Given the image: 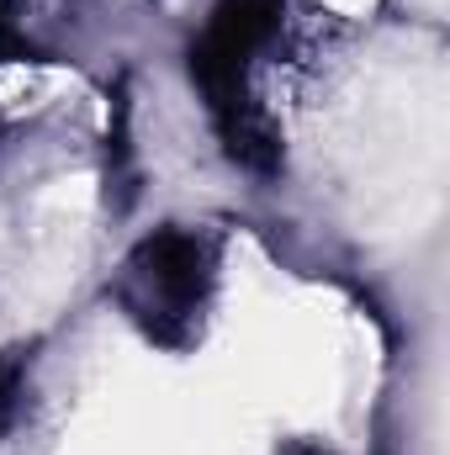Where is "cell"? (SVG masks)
<instances>
[{
    "label": "cell",
    "instance_id": "6da1fadb",
    "mask_svg": "<svg viewBox=\"0 0 450 455\" xmlns=\"http://www.w3.org/2000/svg\"><path fill=\"white\" fill-rule=\"evenodd\" d=\"M276 16H281V0H223L207 32L191 43V75L207 91L213 112L244 101V64L276 32Z\"/></svg>",
    "mask_w": 450,
    "mask_h": 455
},
{
    "label": "cell",
    "instance_id": "7a4b0ae2",
    "mask_svg": "<svg viewBox=\"0 0 450 455\" xmlns=\"http://www.w3.org/2000/svg\"><path fill=\"white\" fill-rule=\"evenodd\" d=\"M138 270L149 275V286L159 291V302L170 313H191L202 302V291H207V275H213L207 270V249L191 233H175V228L154 233L138 249Z\"/></svg>",
    "mask_w": 450,
    "mask_h": 455
},
{
    "label": "cell",
    "instance_id": "3957f363",
    "mask_svg": "<svg viewBox=\"0 0 450 455\" xmlns=\"http://www.w3.org/2000/svg\"><path fill=\"white\" fill-rule=\"evenodd\" d=\"M11 392H16V371H11V365H0V408L11 403Z\"/></svg>",
    "mask_w": 450,
    "mask_h": 455
},
{
    "label": "cell",
    "instance_id": "277c9868",
    "mask_svg": "<svg viewBox=\"0 0 450 455\" xmlns=\"http://www.w3.org/2000/svg\"><path fill=\"white\" fill-rule=\"evenodd\" d=\"M297 455H318V451H297Z\"/></svg>",
    "mask_w": 450,
    "mask_h": 455
}]
</instances>
